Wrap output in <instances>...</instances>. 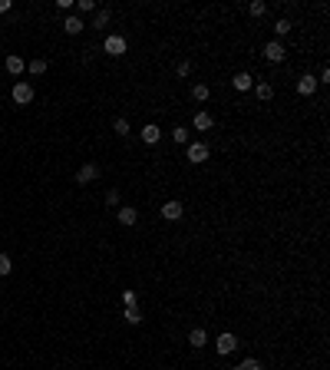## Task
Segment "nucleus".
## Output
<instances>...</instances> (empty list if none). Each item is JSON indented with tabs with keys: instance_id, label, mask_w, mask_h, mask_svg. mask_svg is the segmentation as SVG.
<instances>
[{
	"instance_id": "16",
	"label": "nucleus",
	"mask_w": 330,
	"mask_h": 370,
	"mask_svg": "<svg viewBox=\"0 0 330 370\" xmlns=\"http://www.w3.org/2000/svg\"><path fill=\"white\" fill-rule=\"evenodd\" d=\"M172 139H175V145H188V129H185V126H175Z\"/></svg>"
},
{
	"instance_id": "3",
	"label": "nucleus",
	"mask_w": 330,
	"mask_h": 370,
	"mask_svg": "<svg viewBox=\"0 0 330 370\" xmlns=\"http://www.w3.org/2000/svg\"><path fill=\"white\" fill-rule=\"evenodd\" d=\"M99 179V165H93V162H86L80 172H76V185H89V182H96Z\"/></svg>"
},
{
	"instance_id": "20",
	"label": "nucleus",
	"mask_w": 330,
	"mask_h": 370,
	"mask_svg": "<svg viewBox=\"0 0 330 370\" xmlns=\"http://www.w3.org/2000/svg\"><path fill=\"white\" fill-rule=\"evenodd\" d=\"M125 324H142V311L139 308H125Z\"/></svg>"
},
{
	"instance_id": "27",
	"label": "nucleus",
	"mask_w": 330,
	"mask_h": 370,
	"mask_svg": "<svg viewBox=\"0 0 330 370\" xmlns=\"http://www.w3.org/2000/svg\"><path fill=\"white\" fill-rule=\"evenodd\" d=\"M116 132L119 136H129V119H116Z\"/></svg>"
},
{
	"instance_id": "9",
	"label": "nucleus",
	"mask_w": 330,
	"mask_h": 370,
	"mask_svg": "<svg viewBox=\"0 0 330 370\" xmlns=\"http://www.w3.org/2000/svg\"><path fill=\"white\" fill-rule=\"evenodd\" d=\"M192 126H195V129H198V132H208V129H212V126H215V119H212V113H205V109H201V113H195Z\"/></svg>"
},
{
	"instance_id": "23",
	"label": "nucleus",
	"mask_w": 330,
	"mask_h": 370,
	"mask_svg": "<svg viewBox=\"0 0 330 370\" xmlns=\"http://www.w3.org/2000/svg\"><path fill=\"white\" fill-rule=\"evenodd\" d=\"M274 33H277V37H287V33H291V23H287V20H277V23H274Z\"/></svg>"
},
{
	"instance_id": "30",
	"label": "nucleus",
	"mask_w": 330,
	"mask_h": 370,
	"mask_svg": "<svg viewBox=\"0 0 330 370\" xmlns=\"http://www.w3.org/2000/svg\"><path fill=\"white\" fill-rule=\"evenodd\" d=\"M106 202H109V205H119V192H116V188H112V192H106Z\"/></svg>"
},
{
	"instance_id": "25",
	"label": "nucleus",
	"mask_w": 330,
	"mask_h": 370,
	"mask_svg": "<svg viewBox=\"0 0 330 370\" xmlns=\"http://www.w3.org/2000/svg\"><path fill=\"white\" fill-rule=\"evenodd\" d=\"M10 268H13V261L7 255H0V275H10Z\"/></svg>"
},
{
	"instance_id": "1",
	"label": "nucleus",
	"mask_w": 330,
	"mask_h": 370,
	"mask_svg": "<svg viewBox=\"0 0 330 370\" xmlns=\"http://www.w3.org/2000/svg\"><path fill=\"white\" fill-rule=\"evenodd\" d=\"M103 50H106L109 57H122V53H125V37H119V33H112V37H106V43H103Z\"/></svg>"
},
{
	"instance_id": "2",
	"label": "nucleus",
	"mask_w": 330,
	"mask_h": 370,
	"mask_svg": "<svg viewBox=\"0 0 330 370\" xmlns=\"http://www.w3.org/2000/svg\"><path fill=\"white\" fill-rule=\"evenodd\" d=\"M284 57L287 53H284V43H281V40H271V43L264 46V60L268 63H284Z\"/></svg>"
},
{
	"instance_id": "31",
	"label": "nucleus",
	"mask_w": 330,
	"mask_h": 370,
	"mask_svg": "<svg viewBox=\"0 0 330 370\" xmlns=\"http://www.w3.org/2000/svg\"><path fill=\"white\" fill-rule=\"evenodd\" d=\"M10 10V0H0V13H7Z\"/></svg>"
},
{
	"instance_id": "29",
	"label": "nucleus",
	"mask_w": 330,
	"mask_h": 370,
	"mask_svg": "<svg viewBox=\"0 0 330 370\" xmlns=\"http://www.w3.org/2000/svg\"><path fill=\"white\" fill-rule=\"evenodd\" d=\"M76 7H80V10H83V13H89V10H96V4H93V0H80V4H76Z\"/></svg>"
},
{
	"instance_id": "7",
	"label": "nucleus",
	"mask_w": 330,
	"mask_h": 370,
	"mask_svg": "<svg viewBox=\"0 0 330 370\" xmlns=\"http://www.w3.org/2000/svg\"><path fill=\"white\" fill-rule=\"evenodd\" d=\"M116 218H119V225H125V228H129V225H136V221H139V212H136L132 205H122V208L116 212Z\"/></svg>"
},
{
	"instance_id": "17",
	"label": "nucleus",
	"mask_w": 330,
	"mask_h": 370,
	"mask_svg": "<svg viewBox=\"0 0 330 370\" xmlns=\"http://www.w3.org/2000/svg\"><path fill=\"white\" fill-rule=\"evenodd\" d=\"M192 96H195V100H198V103H205V100H208V96H212V89H208V86H205V83H195V89H192Z\"/></svg>"
},
{
	"instance_id": "6",
	"label": "nucleus",
	"mask_w": 330,
	"mask_h": 370,
	"mask_svg": "<svg viewBox=\"0 0 330 370\" xmlns=\"http://www.w3.org/2000/svg\"><path fill=\"white\" fill-rule=\"evenodd\" d=\"M235 347H238V337H235V334H228V331H224L221 337L215 340V351H218L221 357H224V354H231V351H235Z\"/></svg>"
},
{
	"instance_id": "12",
	"label": "nucleus",
	"mask_w": 330,
	"mask_h": 370,
	"mask_svg": "<svg viewBox=\"0 0 330 370\" xmlns=\"http://www.w3.org/2000/svg\"><path fill=\"white\" fill-rule=\"evenodd\" d=\"M231 83H235V89H238V93H248V89L255 86V76H251V73H238Z\"/></svg>"
},
{
	"instance_id": "14",
	"label": "nucleus",
	"mask_w": 330,
	"mask_h": 370,
	"mask_svg": "<svg viewBox=\"0 0 330 370\" xmlns=\"http://www.w3.org/2000/svg\"><path fill=\"white\" fill-rule=\"evenodd\" d=\"M188 344H192V347H205L208 344V331H205V327H195V331L188 334Z\"/></svg>"
},
{
	"instance_id": "19",
	"label": "nucleus",
	"mask_w": 330,
	"mask_h": 370,
	"mask_svg": "<svg viewBox=\"0 0 330 370\" xmlns=\"http://www.w3.org/2000/svg\"><path fill=\"white\" fill-rule=\"evenodd\" d=\"M248 13H251V17H264V13H268V4L255 0V4H248Z\"/></svg>"
},
{
	"instance_id": "18",
	"label": "nucleus",
	"mask_w": 330,
	"mask_h": 370,
	"mask_svg": "<svg viewBox=\"0 0 330 370\" xmlns=\"http://www.w3.org/2000/svg\"><path fill=\"white\" fill-rule=\"evenodd\" d=\"M258 100H271V96H274V86H271V83H258Z\"/></svg>"
},
{
	"instance_id": "15",
	"label": "nucleus",
	"mask_w": 330,
	"mask_h": 370,
	"mask_svg": "<svg viewBox=\"0 0 330 370\" xmlns=\"http://www.w3.org/2000/svg\"><path fill=\"white\" fill-rule=\"evenodd\" d=\"M83 27H86V23H83L80 17H66V20H63V30H66V33H73V37L83 30Z\"/></svg>"
},
{
	"instance_id": "11",
	"label": "nucleus",
	"mask_w": 330,
	"mask_h": 370,
	"mask_svg": "<svg viewBox=\"0 0 330 370\" xmlns=\"http://www.w3.org/2000/svg\"><path fill=\"white\" fill-rule=\"evenodd\" d=\"M159 139H162V129H159L156 122H149V126H142V142H149V145H156Z\"/></svg>"
},
{
	"instance_id": "10",
	"label": "nucleus",
	"mask_w": 330,
	"mask_h": 370,
	"mask_svg": "<svg viewBox=\"0 0 330 370\" xmlns=\"http://www.w3.org/2000/svg\"><path fill=\"white\" fill-rule=\"evenodd\" d=\"M4 66H7V73L20 76V73H23V69H27V63H23V57H17V53H10V57H7V63H4Z\"/></svg>"
},
{
	"instance_id": "21",
	"label": "nucleus",
	"mask_w": 330,
	"mask_h": 370,
	"mask_svg": "<svg viewBox=\"0 0 330 370\" xmlns=\"http://www.w3.org/2000/svg\"><path fill=\"white\" fill-rule=\"evenodd\" d=\"M27 69H30V73H33V76H40V73H46V60H33V63H30V66H27Z\"/></svg>"
},
{
	"instance_id": "24",
	"label": "nucleus",
	"mask_w": 330,
	"mask_h": 370,
	"mask_svg": "<svg viewBox=\"0 0 330 370\" xmlns=\"http://www.w3.org/2000/svg\"><path fill=\"white\" fill-rule=\"evenodd\" d=\"M122 304L125 308H136V291H122Z\"/></svg>"
},
{
	"instance_id": "4",
	"label": "nucleus",
	"mask_w": 330,
	"mask_h": 370,
	"mask_svg": "<svg viewBox=\"0 0 330 370\" xmlns=\"http://www.w3.org/2000/svg\"><path fill=\"white\" fill-rule=\"evenodd\" d=\"M30 100H33V86L30 83H17V86H13V103H17V106H27Z\"/></svg>"
},
{
	"instance_id": "5",
	"label": "nucleus",
	"mask_w": 330,
	"mask_h": 370,
	"mask_svg": "<svg viewBox=\"0 0 330 370\" xmlns=\"http://www.w3.org/2000/svg\"><path fill=\"white\" fill-rule=\"evenodd\" d=\"M205 159H208V145L205 142H188V162L201 165Z\"/></svg>"
},
{
	"instance_id": "28",
	"label": "nucleus",
	"mask_w": 330,
	"mask_h": 370,
	"mask_svg": "<svg viewBox=\"0 0 330 370\" xmlns=\"http://www.w3.org/2000/svg\"><path fill=\"white\" fill-rule=\"evenodd\" d=\"M188 69H192V63H188V60H182L179 66H175V73H179V76H188Z\"/></svg>"
},
{
	"instance_id": "22",
	"label": "nucleus",
	"mask_w": 330,
	"mask_h": 370,
	"mask_svg": "<svg viewBox=\"0 0 330 370\" xmlns=\"http://www.w3.org/2000/svg\"><path fill=\"white\" fill-rule=\"evenodd\" d=\"M235 370H261V364H258L255 357H248V360H241V364H238Z\"/></svg>"
},
{
	"instance_id": "8",
	"label": "nucleus",
	"mask_w": 330,
	"mask_h": 370,
	"mask_svg": "<svg viewBox=\"0 0 330 370\" xmlns=\"http://www.w3.org/2000/svg\"><path fill=\"white\" fill-rule=\"evenodd\" d=\"M162 218L165 221H179L182 218V202H165L162 205Z\"/></svg>"
},
{
	"instance_id": "26",
	"label": "nucleus",
	"mask_w": 330,
	"mask_h": 370,
	"mask_svg": "<svg viewBox=\"0 0 330 370\" xmlns=\"http://www.w3.org/2000/svg\"><path fill=\"white\" fill-rule=\"evenodd\" d=\"M109 23V10H99V13H96V23L93 27H106Z\"/></svg>"
},
{
	"instance_id": "13",
	"label": "nucleus",
	"mask_w": 330,
	"mask_h": 370,
	"mask_svg": "<svg viewBox=\"0 0 330 370\" xmlns=\"http://www.w3.org/2000/svg\"><path fill=\"white\" fill-rule=\"evenodd\" d=\"M314 89H317V80H314V76H300L297 80V93L300 96H314Z\"/></svg>"
}]
</instances>
